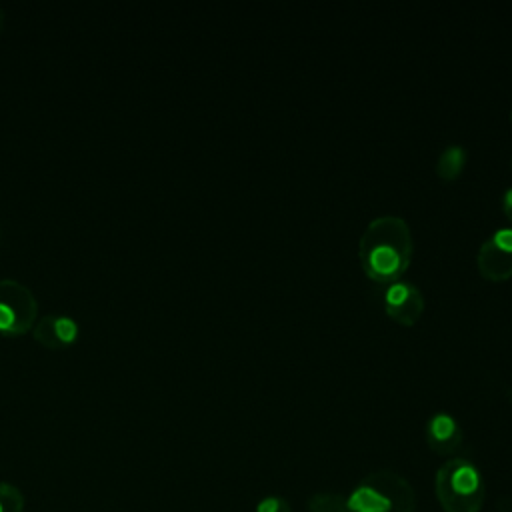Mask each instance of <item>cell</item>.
Masks as SVG:
<instances>
[{
	"label": "cell",
	"instance_id": "cell-9",
	"mask_svg": "<svg viewBox=\"0 0 512 512\" xmlns=\"http://www.w3.org/2000/svg\"><path fill=\"white\" fill-rule=\"evenodd\" d=\"M466 164V152L462 146L458 144H450L446 146L440 156H438V162H436V174L442 178V180H456L462 172Z\"/></svg>",
	"mask_w": 512,
	"mask_h": 512
},
{
	"label": "cell",
	"instance_id": "cell-13",
	"mask_svg": "<svg viewBox=\"0 0 512 512\" xmlns=\"http://www.w3.org/2000/svg\"><path fill=\"white\" fill-rule=\"evenodd\" d=\"M502 210H504L506 218L512 222V188H508L502 196Z\"/></svg>",
	"mask_w": 512,
	"mask_h": 512
},
{
	"label": "cell",
	"instance_id": "cell-4",
	"mask_svg": "<svg viewBox=\"0 0 512 512\" xmlns=\"http://www.w3.org/2000/svg\"><path fill=\"white\" fill-rule=\"evenodd\" d=\"M36 322V298L22 282L0 280V332L24 334Z\"/></svg>",
	"mask_w": 512,
	"mask_h": 512
},
{
	"label": "cell",
	"instance_id": "cell-11",
	"mask_svg": "<svg viewBox=\"0 0 512 512\" xmlns=\"http://www.w3.org/2000/svg\"><path fill=\"white\" fill-rule=\"evenodd\" d=\"M24 496L20 488L8 482H0V512H22Z\"/></svg>",
	"mask_w": 512,
	"mask_h": 512
},
{
	"label": "cell",
	"instance_id": "cell-10",
	"mask_svg": "<svg viewBox=\"0 0 512 512\" xmlns=\"http://www.w3.org/2000/svg\"><path fill=\"white\" fill-rule=\"evenodd\" d=\"M308 512H348V502L338 492H316L308 500Z\"/></svg>",
	"mask_w": 512,
	"mask_h": 512
},
{
	"label": "cell",
	"instance_id": "cell-15",
	"mask_svg": "<svg viewBox=\"0 0 512 512\" xmlns=\"http://www.w3.org/2000/svg\"><path fill=\"white\" fill-rule=\"evenodd\" d=\"M508 400H510V404H512V386L508 388Z\"/></svg>",
	"mask_w": 512,
	"mask_h": 512
},
{
	"label": "cell",
	"instance_id": "cell-7",
	"mask_svg": "<svg viewBox=\"0 0 512 512\" xmlns=\"http://www.w3.org/2000/svg\"><path fill=\"white\" fill-rule=\"evenodd\" d=\"M424 436L428 448L440 456L456 454L464 440L458 420L448 412H436L430 416L424 428Z\"/></svg>",
	"mask_w": 512,
	"mask_h": 512
},
{
	"label": "cell",
	"instance_id": "cell-6",
	"mask_svg": "<svg viewBox=\"0 0 512 512\" xmlns=\"http://www.w3.org/2000/svg\"><path fill=\"white\" fill-rule=\"evenodd\" d=\"M384 308L392 320L410 326L424 312V296L410 282H392L384 294Z\"/></svg>",
	"mask_w": 512,
	"mask_h": 512
},
{
	"label": "cell",
	"instance_id": "cell-2",
	"mask_svg": "<svg viewBox=\"0 0 512 512\" xmlns=\"http://www.w3.org/2000/svg\"><path fill=\"white\" fill-rule=\"evenodd\" d=\"M434 494L444 512H480L486 500V482L474 462L454 456L436 470Z\"/></svg>",
	"mask_w": 512,
	"mask_h": 512
},
{
	"label": "cell",
	"instance_id": "cell-3",
	"mask_svg": "<svg viewBox=\"0 0 512 512\" xmlns=\"http://www.w3.org/2000/svg\"><path fill=\"white\" fill-rule=\"evenodd\" d=\"M348 512H416L412 484L394 470L366 474L346 496Z\"/></svg>",
	"mask_w": 512,
	"mask_h": 512
},
{
	"label": "cell",
	"instance_id": "cell-8",
	"mask_svg": "<svg viewBox=\"0 0 512 512\" xmlns=\"http://www.w3.org/2000/svg\"><path fill=\"white\" fill-rule=\"evenodd\" d=\"M32 334L48 348H64L78 336V324L66 314H48L34 322Z\"/></svg>",
	"mask_w": 512,
	"mask_h": 512
},
{
	"label": "cell",
	"instance_id": "cell-16",
	"mask_svg": "<svg viewBox=\"0 0 512 512\" xmlns=\"http://www.w3.org/2000/svg\"><path fill=\"white\" fill-rule=\"evenodd\" d=\"M2 22H4V14H2V10H0V28H2Z\"/></svg>",
	"mask_w": 512,
	"mask_h": 512
},
{
	"label": "cell",
	"instance_id": "cell-5",
	"mask_svg": "<svg viewBox=\"0 0 512 512\" xmlns=\"http://www.w3.org/2000/svg\"><path fill=\"white\" fill-rule=\"evenodd\" d=\"M478 270L488 280H506L512 276V228L496 230L482 242L476 256Z\"/></svg>",
	"mask_w": 512,
	"mask_h": 512
},
{
	"label": "cell",
	"instance_id": "cell-14",
	"mask_svg": "<svg viewBox=\"0 0 512 512\" xmlns=\"http://www.w3.org/2000/svg\"><path fill=\"white\" fill-rule=\"evenodd\" d=\"M498 512H512V500L504 498L498 502Z\"/></svg>",
	"mask_w": 512,
	"mask_h": 512
},
{
	"label": "cell",
	"instance_id": "cell-1",
	"mask_svg": "<svg viewBox=\"0 0 512 512\" xmlns=\"http://www.w3.org/2000/svg\"><path fill=\"white\" fill-rule=\"evenodd\" d=\"M358 258L376 282H396L412 258V234L400 216H378L362 232Z\"/></svg>",
	"mask_w": 512,
	"mask_h": 512
},
{
	"label": "cell",
	"instance_id": "cell-12",
	"mask_svg": "<svg viewBox=\"0 0 512 512\" xmlns=\"http://www.w3.org/2000/svg\"><path fill=\"white\" fill-rule=\"evenodd\" d=\"M256 512H292V506L284 496H266L256 504Z\"/></svg>",
	"mask_w": 512,
	"mask_h": 512
}]
</instances>
